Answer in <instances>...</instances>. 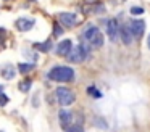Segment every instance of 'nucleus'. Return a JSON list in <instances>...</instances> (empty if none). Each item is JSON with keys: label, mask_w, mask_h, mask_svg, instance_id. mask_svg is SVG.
I'll list each match as a JSON object with an SVG mask.
<instances>
[{"label": "nucleus", "mask_w": 150, "mask_h": 132, "mask_svg": "<svg viewBox=\"0 0 150 132\" xmlns=\"http://www.w3.org/2000/svg\"><path fill=\"white\" fill-rule=\"evenodd\" d=\"M47 77L57 82H71L74 80V69L69 66H55L47 73Z\"/></svg>", "instance_id": "1"}, {"label": "nucleus", "mask_w": 150, "mask_h": 132, "mask_svg": "<svg viewBox=\"0 0 150 132\" xmlns=\"http://www.w3.org/2000/svg\"><path fill=\"white\" fill-rule=\"evenodd\" d=\"M57 100L62 106H69L74 103L76 100V95L73 90H69L68 87H58L57 89Z\"/></svg>", "instance_id": "2"}, {"label": "nucleus", "mask_w": 150, "mask_h": 132, "mask_svg": "<svg viewBox=\"0 0 150 132\" xmlns=\"http://www.w3.org/2000/svg\"><path fill=\"white\" fill-rule=\"evenodd\" d=\"M87 53H89V48L86 47V45H78V47H74L71 52H69L68 55V60L71 61V63H82V61L87 58Z\"/></svg>", "instance_id": "3"}, {"label": "nucleus", "mask_w": 150, "mask_h": 132, "mask_svg": "<svg viewBox=\"0 0 150 132\" xmlns=\"http://www.w3.org/2000/svg\"><path fill=\"white\" fill-rule=\"evenodd\" d=\"M120 35H121V40H123V44H126V45H131V44H132L134 34H132V31H131V26H129V24L120 26Z\"/></svg>", "instance_id": "4"}, {"label": "nucleus", "mask_w": 150, "mask_h": 132, "mask_svg": "<svg viewBox=\"0 0 150 132\" xmlns=\"http://www.w3.org/2000/svg\"><path fill=\"white\" fill-rule=\"evenodd\" d=\"M58 19L63 26H66V28H73V26H76V23H78V16H76L74 13H60Z\"/></svg>", "instance_id": "5"}, {"label": "nucleus", "mask_w": 150, "mask_h": 132, "mask_svg": "<svg viewBox=\"0 0 150 132\" xmlns=\"http://www.w3.org/2000/svg\"><path fill=\"white\" fill-rule=\"evenodd\" d=\"M73 50V44H71V40L69 39H65V40H62L58 45H57V55L58 56H68L69 55V52Z\"/></svg>", "instance_id": "6"}, {"label": "nucleus", "mask_w": 150, "mask_h": 132, "mask_svg": "<svg viewBox=\"0 0 150 132\" xmlns=\"http://www.w3.org/2000/svg\"><path fill=\"white\" fill-rule=\"evenodd\" d=\"M58 119H60V126H62L63 129H68L69 126H71V121H73V113L68 111V109H60L58 113Z\"/></svg>", "instance_id": "7"}, {"label": "nucleus", "mask_w": 150, "mask_h": 132, "mask_svg": "<svg viewBox=\"0 0 150 132\" xmlns=\"http://www.w3.org/2000/svg\"><path fill=\"white\" fill-rule=\"evenodd\" d=\"M131 26V31H132L134 37H142L144 31H145V23L142 19H134V21L129 23Z\"/></svg>", "instance_id": "8"}, {"label": "nucleus", "mask_w": 150, "mask_h": 132, "mask_svg": "<svg viewBox=\"0 0 150 132\" xmlns=\"http://www.w3.org/2000/svg\"><path fill=\"white\" fill-rule=\"evenodd\" d=\"M118 31H120V28H118L116 19H110V21L107 23V34H108V37H110V40L115 42L118 39Z\"/></svg>", "instance_id": "9"}, {"label": "nucleus", "mask_w": 150, "mask_h": 132, "mask_svg": "<svg viewBox=\"0 0 150 132\" xmlns=\"http://www.w3.org/2000/svg\"><path fill=\"white\" fill-rule=\"evenodd\" d=\"M34 26V19H26V18H20L16 21V29L21 32H26L29 29H33Z\"/></svg>", "instance_id": "10"}, {"label": "nucleus", "mask_w": 150, "mask_h": 132, "mask_svg": "<svg viewBox=\"0 0 150 132\" xmlns=\"http://www.w3.org/2000/svg\"><path fill=\"white\" fill-rule=\"evenodd\" d=\"M2 76H4V79H11V77H15V74H16V69H15L13 64H5L4 68H2Z\"/></svg>", "instance_id": "11"}, {"label": "nucleus", "mask_w": 150, "mask_h": 132, "mask_svg": "<svg viewBox=\"0 0 150 132\" xmlns=\"http://www.w3.org/2000/svg\"><path fill=\"white\" fill-rule=\"evenodd\" d=\"M97 32H100V31H98V28H97V26H89V28L84 31L82 37H84V40H86V42H91L92 39H94L95 35H97Z\"/></svg>", "instance_id": "12"}, {"label": "nucleus", "mask_w": 150, "mask_h": 132, "mask_svg": "<svg viewBox=\"0 0 150 132\" xmlns=\"http://www.w3.org/2000/svg\"><path fill=\"white\" fill-rule=\"evenodd\" d=\"M89 44H91L94 48H100L102 45H103V35H102L100 32H97V35H95V37L89 42Z\"/></svg>", "instance_id": "13"}, {"label": "nucleus", "mask_w": 150, "mask_h": 132, "mask_svg": "<svg viewBox=\"0 0 150 132\" xmlns=\"http://www.w3.org/2000/svg\"><path fill=\"white\" fill-rule=\"evenodd\" d=\"M34 47L37 48V50H40V52H49V50H52V40H47V42H42V44H34Z\"/></svg>", "instance_id": "14"}, {"label": "nucleus", "mask_w": 150, "mask_h": 132, "mask_svg": "<svg viewBox=\"0 0 150 132\" xmlns=\"http://www.w3.org/2000/svg\"><path fill=\"white\" fill-rule=\"evenodd\" d=\"M18 69H20V73H21V74H28L29 71H33V69H34V63H20Z\"/></svg>", "instance_id": "15"}, {"label": "nucleus", "mask_w": 150, "mask_h": 132, "mask_svg": "<svg viewBox=\"0 0 150 132\" xmlns=\"http://www.w3.org/2000/svg\"><path fill=\"white\" fill-rule=\"evenodd\" d=\"M31 85H33V80L26 79V80H23V82L20 84V90H21V92H28V90L31 89Z\"/></svg>", "instance_id": "16"}, {"label": "nucleus", "mask_w": 150, "mask_h": 132, "mask_svg": "<svg viewBox=\"0 0 150 132\" xmlns=\"http://www.w3.org/2000/svg\"><path fill=\"white\" fill-rule=\"evenodd\" d=\"M66 132H84V129H82L81 124H73L66 129Z\"/></svg>", "instance_id": "17"}, {"label": "nucleus", "mask_w": 150, "mask_h": 132, "mask_svg": "<svg viewBox=\"0 0 150 132\" xmlns=\"http://www.w3.org/2000/svg\"><path fill=\"white\" fill-rule=\"evenodd\" d=\"M62 34H63V29L60 28L58 23H55V26H53V35H55V37H58V35H62Z\"/></svg>", "instance_id": "18"}, {"label": "nucleus", "mask_w": 150, "mask_h": 132, "mask_svg": "<svg viewBox=\"0 0 150 132\" xmlns=\"http://www.w3.org/2000/svg\"><path fill=\"white\" fill-rule=\"evenodd\" d=\"M87 92L91 93L92 97H95V98H98V97H102V93L98 92V90H95V87H89V89H87Z\"/></svg>", "instance_id": "19"}, {"label": "nucleus", "mask_w": 150, "mask_h": 132, "mask_svg": "<svg viewBox=\"0 0 150 132\" xmlns=\"http://www.w3.org/2000/svg\"><path fill=\"white\" fill-rule=\"evenodd\" d=\"M131 13H132L134 16H136V15H142L144 8H142V6H132V8H131Z\"/></svg>", "instance_id": "20"}, {"label": "nucleus", "mask_w": 150, "mask_h": 132, "mask_svg": "<svg viewBox=\"0 0 150 132\" xmlns=\"http://www.w3.org/2000/svg\"><path fill=\"white\" fill-rule=\"evenodd\" d=\"M7 103H8V97L2 92V93H0V106H5Z\"/></svg>", "instance_id": "21"}, {"label": "nucleus", "mask_w": 150, "mask_h": 132, "mask_svg": "<svg viewBox=\"0 0 150 132\" xmlns=\"http://www.w3.org/2000/svg\"><path fill=\"white\" fill-rule=\"evenodd\" d=\"M147 47H149V50H150V34H149V37H147Z\"/></svg>", "instance_id": "22"}, {"label": "nucleus", "mask_w": 150, "mask_h": 132, "mask_svg": "<svg viewBox=\"0 0 150 132\" xmlns=\"http://www.w3.org/2000/svg\"><path fill=\"white\" fill-rule=\"evenodd\" d=\"M2 92H4V87H2V85H0V93H2Z\"/></svg>", "instance_id": "23"}, {"label": "nucleus", "mask_w": 150, "mask_h": 132, "mask_svg": "<svg viewBox=\"0 0 150 132\" xmlns=\"http://www.w3.org/2000/svg\"><path fill=\"white\" fill-rule=\"evenodd\" d=\"M31 2H34V0H31Z\"/></svg>", "instance_id": "24"}]
</instances>
